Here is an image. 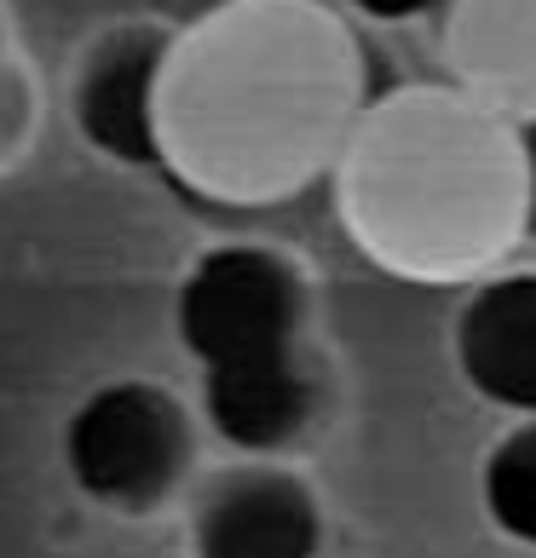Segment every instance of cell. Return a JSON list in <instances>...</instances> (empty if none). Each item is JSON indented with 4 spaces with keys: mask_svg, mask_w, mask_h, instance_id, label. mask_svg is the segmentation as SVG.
I'll list each match as a JSON object with an SVG mask.
<instances>
[{
    "mask_svg": "<svg viewBox=\"0 0 536 558\" xmlns=\"http://www.w3.org/2000/svg\"><path fill=\"white\" fill-rule=\"evenodd\" d=\"M346 98V40L312 0H225L168 47L156 168L225 202L283 196L335 144Z\"/></svg>",
    "mask_w": 536,
    "mask_h": 558,
    "instance_id": "6da1fadb",
    "label": "cell"
},
{
    "mask_svg": "<svg viewBox=\"0 0 536 558\" xmlns=\"http://www.w3.org/2000/svg\"><path fill=\"white\" fill-rule=\"evenodd\" d=\"M341 191L369 254L421 277L479 259L508 214L520 219L513 144L473 98L450 93H404L369 110Z\"/></svg>",
    "mask_w": 536,
    "mask_h": 558,
    "instance_id": "7a4b0ae2",
    "label": "cell"
},
{
    "mask_svg": "<svg viewBox=\"0 0 536 558\" xmlns=\"http://www.w3.org/2000/svg\"><path fill=\"white\" fill-rule=\"evenodd\" d=\"M306 282L260 242H219L184 265L174 335L202 380V426L249 461H272L318 415V375L300 345Z\"/></svg>",
    "mask_w": 536,
    "mask_h": 558,
    "instance_id": "3957f363",
    "label": "cell"
},
{
    "mask_svg": "<svg viewBox=\"0 0 536 558\" xmlns=\"http://www.w3.org/2000/svg\"><path fill=\"white\" fill-rule=\"evenodd\" d=\"M196 454V426L168 386L121 375L81 398L64 432H58V461L81 501L116 519H144L168 507Z\"/></svg>",
    "mask_w": 536,
    "mask_h": 558,
    "instance_id": "277c9868",
    "label": "cell"
},
{
    "mask_svg": "<svg viewBox=\"0 0 536 558\" xmlns=\"http://www.w3.org/2000/svg\"><path fill=\"white\" fill-rule=\"evenodd\" d=\"M323 507L300 472L249 461L202 478L191 495V558H318Z\"/></svg>",
    "mask_w": 536,
    "mask_h": 558,
    "instance_id": "5b68a950",
    "label": "cell"
},
{
    "mask_svg": "<svg viewBox=\"0 0 536 558\" xmlns=\"http://www.w3.org/2000/svg\"><path fill=\"white\" fill-rule=\"evenodd\" d=\"M168 47V29L128 24L87 52L70 87V116L87 150L121 161V168H156V87Z\"/></svg>",
    "mask_w": 536,
    "mask_h": 558,
    "instance_id": "8992f818",
    "label": "cell"
},
{
    "mask_svg": "<svg viewBox=\"0 0 536 558\" xmlns=\"http://www.w3.org/2000/svg\"><path fill=\"white\" fill-rule=\"evenodd\" d=\"M456 375L502 415H536V271L479 282L456 312Z\"/></svg>",
    "mask_w": 536,
    "mask_h": 558,
    "instance_id": "52a82bcc",
    "label": "cell"
},
{
    "mask_svg": "<svg viewBox=\"0 0 536 558\" xmlns=\"http://www.w3.org/2000/svg\"><path fill=\"white\" fill-rule=\"evenodd\" d=\"M450 64L485 105L536 110V0H444Z\"/></svg>",
    "mask_w": 536,
    "mask_h": 558,
    "instance_id": "ba28073f",
    "label": "cell"
},
{
    "mask_svg": "<svg viewBox=\"0 0 536 558\" xmlns=\"http://www.w3.org/2000/svg\"><path fill=\"white\" fill-rule=\"evenodd\" d=\"M479 507L490 530L536 553V415L513 421L479 461Z\"/></svg>",
    "mask_w": 536,
    "mask_h": 558,
    "instance_id": "9c48e42d",
    "label": "cell"
},
{
    "mask_svg": "<svg viewBox=\"0 0 536 558\" xmlns=\"http://www.w3.org/2000/svg\"><path fill=\"white\" fill-rule=\"evenodd\" d=\"M513 184H520V231L536 242V110L513 128Z\"/></svg>",
    "mask_w": 536,
    "mask_h": 558,
    "instance_id": "30bf717a",
    "label": "cell"
},
{
    "mask_svg": "<svg viewBox=\"0 0 536 558\" xmlns=\"http://www.w3.org/2000/svg\"><path fill=\"white\" fill-rule=\"evenodd\" d=\"M346 7L364 12V17H376V24H409V17L439 12L444 0H346Z\"/></svg>",
    "mask_w": 536,
    "mask_h": 558,
    "instance_id": "8fae6325",
    "label": "cell"
},
{
    "mask_svg": "<svg viewBox=\"0 0 536 558\" xmlns=\"http://www.w3.org/2000/svg\"><path fill=\"white\" fill-rule=\"evenodd\" d=\"M12 70H7V35H0V128H7V116H12Z\"/></svg>",
    "mask_w": 536,
    "mask_h": 558,
    "instance_id": "7c38bea8",
    "label": "cell"
}]
</instances>
